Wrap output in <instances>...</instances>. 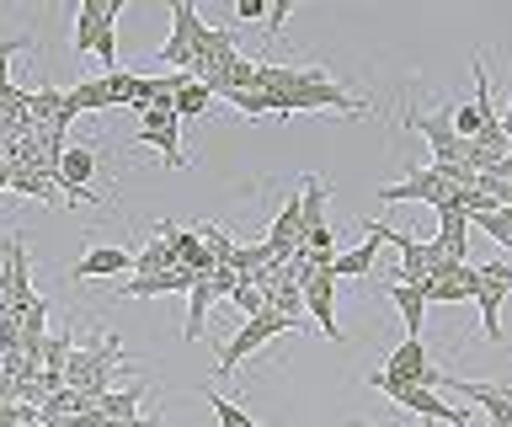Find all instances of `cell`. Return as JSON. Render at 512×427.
I'll list each match as a JSON object with an SVG mask.
<instances>
[{
  "label": "cell",
  "mask_w": 512,
  "mask_h": 427,
  "mask_svg": "<svg viewBox=\"0 0 512 427\" xmlns=\"http://www.w3.org/2000/svg\"><path fill=\"white\" fill-rule=\"evenodd\" d=\"M171 246L166 241H150L144 251H134V278H155V273H171Z\"/></svg>",
  "instance_id": "44dd1931"
},
{
  "label": "cell",
  "mask_w": 512,
  "mask_h": 427,
  "mask_svg": "<svg viewBox=\"0 0 512 427\" xmlns=\"http://www.w3.org/2000/svg\"><path fill=\"white\" fill-rule=\"evenodd\" d=\"M235 17L240 22H267V0H235Z\"/></svg>",
  "instance_id": "4316f807"
},
{
  "label": "cell",
  "mask_w": 512,
  "mask_h": 427,
  "mask_svg": "<svg viewBox=\"0 0 512 427\" xmlns=\"http://www.w3.org/2000/svg\"><path fill=\"white\" fill-rule=\"evenodd\" d=\"M368 241L363 246H352V251H342V257H331V267L326 273L342 283V278H368L379 267V251H384V235H390V225H379V219H368Z\"/></svg>",
  "instance_id": "9c48e42d"
},
{
  "label": "cell",
  "mask_w": 512,
  "mask_h": 427,
  "mask_svg": "<svg viewBox=\"0 0 512 427\" xmlns=\"http://www.w3.org/2000/svg\"><path fill=\"white\" fill-rule=\"evenodd\" d=\"M368 385H374V390H390V385H427V390H438L443 369H432V363H427V342L406 337L390 358L379 363V369H368Z\"/></svg>",
  "instance_id": "7a4b0ae2"
},
{
  "label": "cell",
  "mask_w": 512,
  "mask_h": 427,
  "mask_svg": "<svg viewBox=\"0 0 512 427\" xmlns=\"http://www.w3.org/2000/svg\"><path fill=\"white\" fill-rule=\"evenodd\" d=\"M294 193H299V225H304V235L326 225V203H331L326 182H320V177H299ZM304 235H299V241H304Z\"/></svg>",
  "instance_id": "5bb4252c"
},
{
  "label": "cell",
  "mask_w": 512,
  "mask_h": 427,
  "mask_svg": "<svg viewBox=\"0 0 512 427\" xmlns=\"http://www.w3.org/2000/svg\"><path fill=\"white\" fill-rule=\"evenodd\" d=\"M288 331H294V326H288V321H283L278 310H262V315H251V321L240 326V331H235L230 342H224V353H219V363H214V379H224V374H230V369H235L240 358L262 353V347H267L272 337H288Z\"/></svg>",
  "instance_id": "277c9868"
},
{
  "label": "cell",
  "mask_w": 512,
  "mask_h": 427,
  "mask_svg": "<svg viewBox=\"0 0 512 427\" xmlns=\"http://www.w3.org/2000/svg\"><path fill=\"white\" fill-rule=\"evenodd\" d=\"M379 395H390L395 406H406L411 417H422V422H448V427H475L470 417H464L459 406H448L438 390H427V385H390V390H379Z\"/></svg>",
  "instance_id": "ba28073f"
},
{
  "label": "cell",
  "mask_w": 512,
  "mask_h": 427,
  "mask_svg": "<svg viewBox=\"0 0 512 427\" xmlns=\"http://www.w3.org/2000/svg\"><path fill=\"white\" fill-rule=\"evenodd\" d=\"M390 299H395L400 321H406V337L422 342V326H427V289H416V283H395V278H390Z\"/></svg>",
  "instance_id": "4fadbf2b"
},
{
  "label": "cell",
  "mask_w": 512,
  "mask_h": 427,
  "mask_svg": "<svg viewBox=\"0 0 512 427\" xmlns=\"http://www.w3.org/2000/svg\"><path fill=\"white\" fill-rule=\"evenodd\" d=\"M406 123L432 145V166H464L470 155V139L454 134V107H438V113H406Z\"/></svg>",
  "instance_id": "8992f818"
},
{
  "label": "cell",
  "mask_w": 512,
  "mask_h": 427,
  "mask_svg": "<svg viewBox=\"0 0 512 427\" xmlns=\"http://www.w3.org/2000/svg\"><path fill=\"white\" fill-rule=\"evenodd\" d=\"M208 299H219V294H214V283H208V273H203L198 283H192V294H187V326H182V337H187V342H198V337H203Z\"/></svg>",
  "instance_id": "e0dca14e"
},
{
  "label": "cell",
  "mask_w": 512,
  "mask_h": 427,
  "mask_svg": "<svg viewBox=\"0 0 512 427\" xmlns=\"http://www.w3.org/2000/svg\"><path fill=\"white\" fill-rule=\"evenodd\" d=\"M64 113H70V123H75L80 113H107V91H102V81H86V86L64 91Z\"/></svg>",
  "instance_id": "d6986e66"
},
{
  "label": "cell",
  "mask_w": 512,
  "mask_h": 427,
  "mask_svg": "<svg viewBox=\"0 0 512 427\" xmlns=\"http://www.w3.org/2000/svg\"><path fill=\"white\" fill-rule=\"evenodd\" d=\"M118 17H123V0H86L75 11V54L102 59L107 75L118 70Z\"/></svg>",
  "instance_id": "6da1fadb"
},
{
  "label": "cell",
  "mask_w": 512,
  "mask_h": 427,
  "mask_svg": "<svg viewBox=\"0 0 512 427\" xmlns=\"http://www.w3.org/2000/svg\"><path fill=\"white\" fill-rule=\"evenodd\" d=\"M198 33H203V17L192 0H171V38L160 43L155 65L171 70V75H187L192 70V54H198Z\"/></svg>",
  "instance_id": "3957f363"
},
{
  "label": "cell",
  "mask_w": 512,
  "mask_h": 427,
  "mask_svg": "<svg viewBox=\"0 0 512 427\" xmlns=\"http://www.w3.org/2000/svg\"><path fill=\"white\" fill-rule=\"evenodd\" d=\"M304 310L315 315L320 321V331H326V342H347V331H342V321H336V278L326 273V267H320V273L304 283Z\"/></svg>",
  "instance_id": "30bf717a"
},
{
  "label": "cell",
  "mask_w": 512,
  "mask_h": 427,
  "mask_svg": "<svg viewBox=\"0 0 512 427\" xmlns=\"http://www.w3.org/2000/svg\"><path fill=\"white\" fill-rule=\"evenodd\" d=\"M496 118H502V134H507V145H512V91H507V107Z\"/></svg>",
  "instance_id": "83f0119b"
},
{
  "label": "cell",
  "mask_w": 512,
  "mask_h": 427,
  "mask_svg": "<svg viewBox=\"0 0 512 427\" xmlns=\"http://www.w3.org/2000/svg\"><path fill=\"white\" fill-rule=\"evenodd\" d=\"M454 134H459V139H475V134H480V113H475L470 102L454 107Z\"/></svg>",
  "instance_id": "cb8c5ba5"
},
{
  "label": "cell",
  "mask_w": 512,
  "mask_h": 427,
  "mask_svg": "<svg viewBox=\"0 0 512 427\" xmlns=\"http://www.w3.org/2000/svg\"><path fill=\"white\" fill-rule=\"evenodd\" d=\"M198 241H203V251H208V262H230V251H235V241H230V230H224V225H203L198 230Z\"/></svg>",
  "instance_id": "603a6c76"
},
{
  "label": "cell",
  "mask_w": 512,
  "mask_h": 427,
  "mask_svg": "<svg viewBox=\"0 0 512 427\" xmlns=\"http://www.w3.org/2000/svg\"><path fill=\"white\" fill-rule=\"evenodd\" d=\"M454 187L443 182L438 166H406L400 182H384L379 187V203H427V209H443Z\"/></svg>",
  "instance_id": "52a82bcc"
},
{
  "label": "cell",
  "mask_w": 512,
  "mask_h": 427,
  "mask_svg": "<svg viewBox=\"0 0 512 427\" xmlns=\"http://www.w3.org/2000/svg\"><path fill=\"white\" fill-rule=\"evenodd\" d=\"M144 129L134 134V150H160V161L171 171H187V150H182V118L171 107H144Z\"/></svg>",
  "instance_id": "5b68a950"
},
{
  "label": "cell",
  "mask_w": 512,
  "mask_h": 427,
  "mask_svg": "<svg viewBox=\"0 0 512 427\" xmlns=\"http://www.w3.org/2000/svg\"><path fill=\"white\" fill-rule=\"evenodd\" d=\"M123 273H134V251L96 246V251H86V257L70 267V283H80V278H123Z\"/></svg>",
  "instance_id": "8fae6325"
},
{
  "label": "cell",
  "mask_w": 512,
  "mask_h": 427,
  "mask_svg": "<svg viewBox=\"0 0 512 427\" xmlns=\"http://www.w3.org/2000/svg\"><path fill=\"white\" fill-rule=\"evenodd\" d=\"M144 395H150V385H128V390H107L102 401H96V411L118 427V422H134L139 417V406H144Z\"/></svg>",
  "instance_id": "9a60e30c"
},
{
  "label": "cell",
  "mask_w": 512,
  "mask_h": 427,
  "mask_svg": "<svg viewBox=\"0 0 512 427\" xmlns=\"http://www.w3.org/2000/svg\"><path fill=\"white\" fill-rule=\"evenodd\" d=\"M139 81H144L139 70H112V75H102L107 107H134V97H139Z\"/></svg>",
  "instance_id": "ffe728a7"
},
{
  "label": "cell",
  "mask_w": 512,
  "mask_h": 427,
  "mask_svg": "<svg viewBox=\"0 0 512 427\" xmlns=\"http://www.w3.org/2000/svg\"><path fill=\"white\" fill-rule=\"evenodd\" d=\"M230 299H235V310L246 315V321H251V315H262V310H267V289H262V283H251V278H240Z\"/></svg>",
  "instance_id": "7402d4cb"
},
{
  "label": "cell",
  "mask_w": 512,
  "mask_h": 427,
  "mask_svg": "<svg viewBox=\"0 0 512 427\" xmlns=\"http://www.w3.org/2000/svg\"><path fill=\"white\" fill-rule=\"evenodd\" d=\"M118 427H160V411H150V417H134V422H118Z\"/></svg>",
  "instance_id": "f1b7e54d"
},
{
  "label": "cell",
  "mask_w": 512,
  "mask_h": 427,
  "mask_svg": "<svg viewBox=\"0 0 512 427\" xmlns=\"http://www.w3.org/2000/svg\"><path fill=\"white\" fill-rule=\"evenodd\" d=\"M0 289H6V246H0Z\"/></svg>",
  "instance_id": "4dcf8cb0"
},
{
  "label": "cell",
  "mask_w": 512,
  "mask_h": 427,
  "mask_svg": "<svg viewBox=\"0 0 512 427\" xmlns=\"http://www.w3.org/2000/svg\"><path fill=\"white\" fill-rule=\"evenodd\" d=\"M0 193H11V166L0 161Z\"/></svg>",
  "instance_id": "f546056e"
},
{
  "label": "cell",
  "mask_w": 512,
  "mask_h": 427,
  "mask_svg": "<svg viewBox=\"0 0 512 427\" xmlns=\"http://www.w3.org/2000/svg\"><path fill=\"white\" fill-rule=\"evenodd\" d=\"M219 97H214V91H208V86H198V81H192V75H182V86H176V97H171V113L176 118H208V107H214Z\"/></svg>",
  "instance_id": "2e32d148"
},
{
  "label": "cell",
  "mask_w": 512,
  "mask_h": 427,
  "mask_svg": "<svg viewBox=\"0 0 512 427\" xmlns=\"http://www.w3.org/2000/svg\"><path fill=\"white\" fill-rule=\"evenodd\" d=\"M352 427H374V422H363V417H358V422H352Z\"/></svg>",
  "instance_id": "1f68e13d"
},
{
  "label": "cell",
  "mask_w": 512,
  "mask_h": 427,
  "mask_svg": "<svg viewBox=\"0 0 512 427\" xmlns=\"http://www.w3.org/2000/svg\"><path fill=\"white\" fill-rule=\"evenodd\" d=\"M288 0H278V6H267V43H278V33H283V22H288Z\"/></svg>",
  "instance_id": "484cf974"
},
{
  "label": "cell",
  "mask_w": 512,
  "mask_h": 427,
  "mask_svg": "<svg viewBox=\"0 0 512 427\" xmlns=\"http://www.w3.org/2000/svg\"><path fill=\"white\" fill-rule=\"evenodd\" d=\"M480 278L496 283L502 294H512V262H486V267H480Z\"/></svg>",
  "instance_id": "d4e9b609"
},
{
  "label": "cell",
  "mask_w": 512,
  "mask_h": 427,
  "mask_svg": "<svg viewBox=\"0 0 512 427\" xmlns=\"http://www.w3.org/2000/svg\"><path fill=\"white\" fill-rule=\"evenodd\" d=\"M192 283L198 273H187V267H171V273H155V278H128L118 299H150V294H192Z\"/></svg>",
  "instance_id": "7c38bea8"
},
{
  "label": "cell",
  "mask_w": 512,
  "mask_h": 427,
  "mask_svg": "<svg viewBox=\"0 0 512 427\" xmlns=\"http://www.w3.org/2000/svg\"><path fill=\"white\" fill-rule=\"evenodd\" d=\"M198 395H203V401H208V411H214V422H219V427H262V422L251 417V411H240V406L230 401V395H219L214 385H203Z\"/></svg>",
  "instance_id": "ac0fdd59"
}]
</instances>
